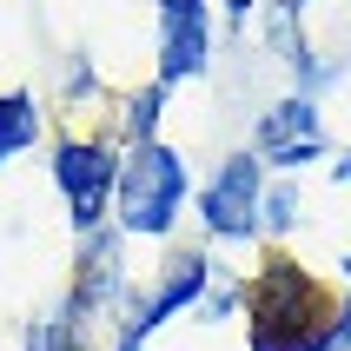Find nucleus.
I'll return each mask as SVG.
<instances>
[{"instance_id":"obj_7","label":"nucleus","mask_w":351,"mask_h":351,"mask_svg":"<svg viewBox=\"0 0 351 351\" xmlns=\"http://www.w3.org/2000/svg\"><path fill=\"white\" fill-rule=\"evenodd\" d=\"M199 285H206V258H199V252H193V258H173L166 285H159V292H153V298H146V305L133 312V325H126V332H133V338H146L153 325H166V318H173L179 305H193V298H199Z\"/></svg>"},{"instance_id":"obj_8","label":"nucleus","mask_w":351,"mask_h":351,"mask_svg":"<svg viewBox=\"0 0 351 351\" xmlns=\"http://www.w3.org/2000/svg\"><path fill=\"white\" fill-rule=\"evenodd\" d=\"M40 139V113H34V99L27 93H0V166L14 153H27Z\"/></svg>"},{"instance_id":"obj_13","label":"nucleus","mask_w":351,"mask_h":351,"mask_svg":"<svg viewBox=\"0 0 351 351\" xmlns=\"http://www.w3.org/2000/svg\"><path fill=\"white\" fill-rule=\"evenodd\" d=\"M113 351H146V345H139V338H133V332H126V338H119V345H113Z\"/></svg>"},{"instance_id":"obj_5","label":"nucleus","mask_w":351,"mask_h":351,"mask_svg":"<svg viewBox=\"0 0 351 351\" xmlns=\"http://www.w3.org/2000/svg\"><path fill=\"white\" fill-rule=\"evenodd\" d=\"M53 179H60V193H66V206H73L80 226H93L99 213H106V199H113V179H119V159L99 146V139H66L53 159Z\"/></svg>"},{"instance_id":"obj_3","label":"nucleus","mask_w":351,"mask_h":351,"mask_svg":"<svg viewBox=\"0 0 351 351\" xmlns=\"http://www.w3.org/2000/svg\"><path fill=\"white\" fill-rule=\"evenodd\" d=\"M258 206H265V193H258V159L252 153H232L219 166V179L199 193V219L219 239H245L258 226Z\"/></svg>"},{"instance_id":"obj_14","label":"nucleus","mask_w":351,"mask_h":351,"mask_svg":"<svg viewBox=\"0 0 351 351\" xmlns=\"http://www.w3.org/2000/svg\"><path fill=\"white\" fill-rule=\"evenodd\" d=\"M338 179H345V186H351V153H345V159H338Z\"/></svg>"},{"instance_id":"obj_11","label":"nucleus","mask_w":351,"mask_h":351,"mask_svg":"<svg viewBox=\"0 0 351 351\" xmlns=\"http://www.w3.org/2000/svg\"><path fill=\"white\" fill-rule=\"evenodd\" d=\"M265 206H272V226H292V213H298V193H272Z\"/></svg>"},{"instance_id":"obj_10","label":"nucleus","mask_w":351,"mask_h":351,"mask_svg":"<svg viewBox=\"0 0 351 351\" xmlns=\"http://www.w3.org/2000/svg\"><path fill=\"white\" fill-rule=\"evenodd\" d=\"M325 351H351V298L332 312V332H325Z\"/></svg>"},{"instance_id":"obj_15","label":"nucleus","mask_w":351,"mask_h":351,"mask_svg":"<svg viewBox=\"0 0 351 351\" xmlns=\"http://www.w3.org/2000/svg\"><path fill=\"white\" fill-rule=\"evenodd\" d=\"M232 14H239V20H245V14H252V0H232Z\"/></svg>"},{"instance_id":"obj_1","label":"nucleus","mask_w":351,"mask_h":351,"mask_svg":"<svg viewBox=\"0 0 351 351\" xmlns=\"http://www.w3.org/2000/svg\"><path fill=\"white\" fill-rule=\"evenodd\" d=\"M245 305H252V351H325V332H332V312H338L285 258L252 285Z\"/></svg>"},{"instance_id":"obj_16","label":"nucleus","mask_w":351,"mask_h":351,"mask_svg":"<svg viewBox=\"0 0 351 351\" xmlns=\"http://www.w3.org/2000/svg\"><path fill=\"white\" fill-rule=\"evenodd\" d=\"M298 7H305V0H285V20H292V14H298Z\"/></svg>"},{"instance_id":"obj_6","label":"nucleus","mask_w":351,"mask_h":351,"mask_svg":"<svg viewBox=\"0 0 351 351\" xmlns=\"http://www.w3.org/2000/svg\"><path fill=\"white\" fill-rule=\"evenodd\" d=\"M206 47H213V34H206V7L166 14V27H159V80L206 73Z\"/></svg>"},{"instance_id":"obj_4","label":"nucleus","mask_w":351,"mask_h":351,"mask_svg":"<svg viewBox=\"0 0 351 351\" xmlns=\"http://www.w3.org/2000/svg\"><path fill=\"white\" fill-rule=\"evenodd\" d=\"M318 153H325V119H318L312 99H278V106H265L258 139H252L258 166H305Z\"/></svg>"},{"instance_id":"obj_2","label":"nucleus","mask_w":351,"mask_h":351,"mask_svg":"<svg viewBox=\"0 0 351 351\" xmlns=\"http://www.w3.org/2000/svg\"><path fill=\"white\" fill-rule=\"evenodd\" d=\"M113 199H119V226L133 239H166L179 206H186V159L173 146H159V139H139L133 153L119 159Z\"/></svg>"},{"instance_id":"obj_9","label":"nucleus","mask_w":351,"mask_h":351,"mask_svg":"<svg viewBox=\"0 0 351 351\" xmlns=\"http://www.w3.org/2000/svg\"><path fill=\"white\" fill-rule=\"evenodd\" d=\"M126 126H133V139H153V126H159V86H146V93L133 99V113H126Z\"/></svg>"},{"instance_id":"obj_12","label":"nucleus","mask_w":351,"mask_h":351,"mask_svg":"<svg viewBox=\"0 0 351 351\" xmlns=\"http://www.w3.org/2000/svg\"><path fill=\"white\" fill-rule=\"evenodd\" d=\"M159 7H166V14H186V7H206V0H159Z\"/></svg>"}]
</instances>
